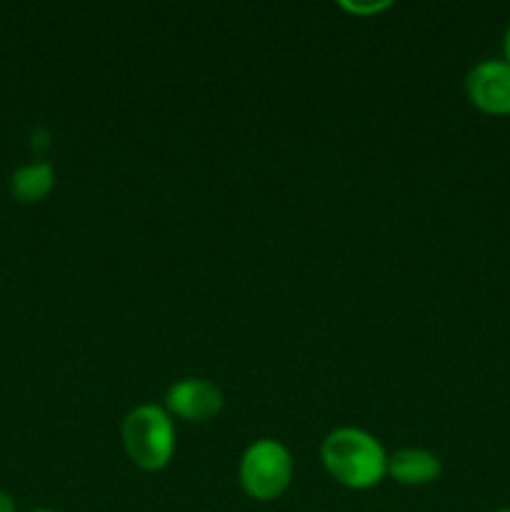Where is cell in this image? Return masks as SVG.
<instances>
[{"label": "cell", "mask_w": 510, "mask_h": 512, "mask_svg": "<svg viewBox=\"0 0 510 512\" xmlns=\"http://www.w3.org/2000/svg\"><path fill=\"white\" fill-rule=\"evenodd\" d=\"M388 475L395 483L420 488L435 483L443 475V463L425 448H400L388 455Z\"/></svg>", "instance_id": "obj_6"}, {"label": "cell", "mask_w": 510, "mask_h": 512, "mask_svg": "<svg viewBox=\"0 0 510 512\" xmlns=\"http://www.w3.org/2000/svg\"><path fill=\"white\" fill-rule=\"evenodd\" d=\"M338 5L345 10V13L368 18V15L383 13V10H388L393 3H388V0H383V3H348V0H343V3H338Z\"/></svg>", "instance_id": "obj_8"}, {"label": "cell", "mask_w": 510, "mask_h": 512, "mask_svg": "<svg viewBox=\"0 0 510 512\" xmlns=\"http://www.w3.org/2000/svg\"><path fill=\"white\" fill-rule=\"evenodd\" d=\"M55 188V170L50 163L23 165L10 178V193L18 203H40Z\"/></svg>", "instance_id": "obj_7"}, {"label": "cell", "mask_w": 510, "mask_h": 512, "mask_svg": "<svg viewBox=\"0 0 510 512\" xmlns=\"http://www.w3.org/2000/svg\"><path fill=\"white\" fill-rule=\"evenodd\" d=\"M503 50H505V60L510 63V23H508V28H505V35H503Z\"/></svg>", "instance_id": "obj_10"}, {"label": "cell", "mask_w": 510, "mask_h": 512, "mask_svg": "<svg viewBox=\"0 0 510 512\" xmlns=\"http://www.w3.org/2000/svg\"><path fill=\"white\" fill-rule=\"evenodd\" d=\"M295 463L290 450L275 438H260L245 448L240 458V488L250 500H278L293 483Z\"/></svg>", "instance_id": "obj_3"}, {"label": "cell", "mask_w": 510, "mask_h": 512, "mask_svg": "<svg viewBox=\"0 0 510 512\" xmlns=\"http://www.w3.org/2000/svg\"><path fill=\"white\" fill-rule=\"evenodd\" d=\"M495 512H510V508H500V510H495Z\"/></svg>", "instance_id": "obj_11"}, {"label": "cell", "mask_w": 510, "mask_h": 512, "mask_svg": "<svg viewBox=\"0 0 510 512\" xmlns=\"http://www.w3.org/2000/svg\"><path fill=\"white\" fill-rule=\"evenodd\" d=\"M0 512H18L15 510V500L5 490H0Z\"/></svg>", "instance_id": "obj_9"}, {"label": "cell", "mask_w": 510, "mask_h": 512, "mask_svg": "<svg viewBox=\"0 0 510 512\" xmlns=\"http://www.w3.org/2000/svg\"><path fill=\"white\" fill-rule=\"evenodd\" d=\"M320 460L330 478L348 490H370L388 475V453L375 435L360 428L325 435Z\"/></svg>", "instance_id": "obj_1"}, {"label": "cell", "mask_w": 510, "mask_h": 512, "mask_svg": "<svg viewBox=\"0 0 510 512\" xmlns=\"http://www.w3.org/2000/svg\"><path fill=\"white\" fill-rule=\"evenodd\" d=\"M123 448L130 463L145 473L168 468L175 455V425L163 405L145 403L130 410L123 420Z\"/></svg>", "instance_id": "obj_2"}, {"label": "cell", "mask_w": 510, "mask_h": 512, "mask_svg": "<svg viewBox=\"0 0 510 512\" xmlns=\"http://www.w3.org/2000/svg\"><path fill=\"white\" fill-rule=\"evenodd\" d=\"M465 93L470 103L490 115L510 113V63L508 60H480L465 75Z\"/></svg>", "instance_id": "obj_5"}, {"label": "cell", "mask_w": 510, "mask_h": 512, "mask_svg": "<svg viewBox=\"0 0 510 512\" xmlns=\"http://www.w3.org/2000/svg\"><path fill=\"white\" fill-rule=\"evenodd\" d=\"M223 393L205 378H180L165 390V405L170 418L185 423H210L223 413Z\"/></svg>", "instance_id": "obj_4"}, {"label": "cell", "mask_w": 510, "mask_h": 512, "mask_svg": "<svg viewBox=\"0 0 510 512\" xmlns=\"http://www.w3.org/2000/svg\"><path fill=\"white\" fill-rule=\"evenodd\" d=\"M33 512H55V510H33Z\"/></svg>", "instance_id": "obj_12"}]
</instances>
